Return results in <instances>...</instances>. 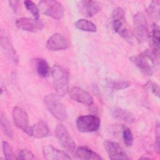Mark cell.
Returning a JSON list of instances; mask_svg holds the SVG:
<instances>
[{
	"label": "cell",
	"instance_id": "obj_1",
	"mask_svg": "<svg viewBox=\"0 0 160 160\" xmlns=\"http://www.w3.org/2000/svg\"><path fill=\"white\" fill-rule=\"evenodd\" d=\"M52 81L54 89L59 96H64L68 92L69 73L62 66L55 64L52 69Z\"/></svg>",
	"mask_w": 160,
	"mask_h": 160
},
{
	"label": "cell",
	"instance_id": "obj_2",
	"mask_svg": "<svg viewBox=\"0 0 160 160\" xmlns=\"http://www.w3.org/2000/svg\"><path fill=\"white\" fill-rule=\"evenodd\" d=\"M44 102L48 111L57 119L64 121L67 118L66 108L59 96L54 94H49L44 98Z\"/></svg>",
	"mask_w": 160,
	"mask_h": 160
},
{
	"label": "cell",
	"instance_id": "obj_3",
	"mask_svg": "<svg viewBox=\"0 0 160 160\" xmlns=\"http://www.w3.org/2000/svg\"><path fill=\"white\" fill-rule=\"evenodd\" d=\"M125 11L121 7L116 8L112 12V26L114 30L119 36L127 40H131L132 35L124 26Z\"/></svg>",
	"mask_w": 160,
	"mask_h": 160
},
{
	"label": "cell",
	"instance_id": "obj_4",
	"mask_svg": "<svg viewBox=\"0 0 160 160\" xmlns=\"http://www.w3.org/2000/svg\"><path fill=\"white\" fill-rule=\"evenodd\" d=\"M133 26L137 40L141 43L146 42L149 37V34L148 22L142 12H139L134 16Z\"/></svg>",
	"mask_w": 160,
	"mask_h": 160
},
{
	"label": "cell",
	"instance_id": "obj_5",
	"mask_svg": "<svg viewBox=\"0 0 160 160\" xmlns=\"http://www.w3.org/2000/svg\"><path fill=\"white\" fill-rule=\"evenodd\" d=\"M39 9L45 15L56 19L63 17L64 9L62 4L57 1H41L39 2Z\"/></svg>",
	"mask_w": 160,
	"mask_h": 160
},
{
	"label": "cell",
	"instance_id": "obj_6",
	"mask_svg": "<svg viewBox=\"0 0 160 160\" xmlns=\"http://www.w3.org/2000/svg\"><path fill=\"white\" fill-rule=\"evenodd\" d=\"M76 127L82 132H94L100 127V119L92 114L81 116L76 120Z\"/></svg>",
	"mask_w": 160,
	"mask_h": 160
},
{
	"label": "cell",
	"instance_id": "obj_7",
	"mask_svg": "<svg viewBox=\"0 0 160 160\" xmlns=\"http://www.w3.org/2000/svg\"><path fill=\"white\" fill-rule=\"evenodd\" d=\"M56 136L61 146L68 152H73L75 142L66 128L62 124H58L56 128Z\"/></svg>",
	"mask_w": 160,
	"mask_h": 160
},
{
	"label": "cell",
	"instance_id": "obj_8",
	"mask_svg": "<svg viewBox=\"0 0 160 160\" xmlns=\"http://www.w3.org/2000/svg\"><path fill=\"white\" fill-rule=\"evenodd\" d=\"M130 60L137 66L144 74L148 76H151L153 74V66L154 64L151 59L147 54L146 51L142 53L132 56L131 57Z\"/></svg>",
	"mask_w": 160,
	"mask_h": 160
},
{
	"label": "cell",
	"instance_id": "obj_9",
	"mask_svg": "<svg viewBox=\"0 0 160 160\" xmlns=\"http://www.w3.org/2000/svg\"><path fill=\"white\" fill-rule=\"evenodd\" d=\"M16 25L18 28L29 32L41 31L44 28L43 22L39 19L21 18L16 20Z\"/></svg>",
	"mask_w": 160,
	"mask_h": 160
},
{
	"label": "cell",
	"instance_id": "obj_10",
	"mask_svg": "<svg viewBox=\"0 0 160 160\" xmlns=\"http://www.w3.org/2000/svg\"><path fill=\"white\" fill-rule=\"evenodd\" d=\"M104 146L110 159L115 160L129 159L122 148L116 142L106 141L104 142Z\"/></svg>",
	"mask_w": 160,
	"mask_h": 160
},
{
	"label": "cell",
	"instance_id": "obj_11",
	"mask_svg": "<svg viewBox=\"0 0 160 160\" xmlns=\"http://www.w3.org/2000/svg\"><path fill=\"white\" fill-rule=\"evenodd\" d=\"M68 93L70 98L76 102L88 106L93 104V99L90 94L80 87H72L68 91Z\"/></svg>",
	"mask_w": 160,
	"mask_h": 160
},
{
	"label": "cell",
	"instance_id": "obj_12",
	"mask_svg": "<svg viewBox=\"0 0 160 160\" xmlns=\"http://www.w3.org/2000/svg\"><path fill=\"white\" fill-rule=\"evenodd\" d=\"M78 8L82 16L90 18L98 13L101 6L100 2L96 1H81L78 4Z\"/></svg>",
	"mask_w": 160,
	"mask_h": 160
},
{
	"label": "cell",
	"instance_id": "obj_13",
	"mask_svg": "<svg viewBox=\"0 0 160 160\" xmlns=\"http://www.w3.org/2000/svg\"><path fill=\"white\" fill-rule=\"evenodd\" d=\"M12 116L15 125L25 132L29 128L28 116L26 112L19 106H15L12 111Z\"/></svg>",
	"mask_w": 160,
	"mask_h": 160
},
{
	"label": "cell",
	"instance_id": "obj_14",
	"mask_svg": "<svg viewBox=\"0 0 160 160\" xmlns=\"http://www.w3.org/2000/svg\"><path fill=\"white\" fill-rule=\"evenodd\" d=\"M68 40L61 34L56 33L52 35L46 42V47L51 51H59L66 49L68 48Z\"/></svg>",
	"mask_w": 160,
	"mask_h": 160
},
{
	"label": "cell",
	"instance_id": "obj_15",
	"mask_svg": "<svg viewBox=\"0 0 160 160\" xmlns=\"http://www.w3.org/2000/svg\"><path fill=\"white\" fill-rule=\"evenodd\" d=\"M26 133L36 138H42L49 136V130L46 123L43 121H40L32 126H29Z\"/></svg>",
	"mask_w": 160,
	"mask_h": 160
},
{
	"label": "cell",
	"instance_id": "obj_16",
	"mask_svg": "<svg viewBox=\"0 0 160 160\" xmlns=\"http://www.w3.org/2000/svg\"><path fill=\"white\" fill-rule=\"evenodd\" d=\"M43 156L48 160H69L71 158L64 152L61 151L52 145H48L42 149Z\"/></svg>",
	"mask_w": 160,
	"mask_h": 160
},
{
	"label": "cell",
	"instance_id": "obj_17",
	"mask_svg": "<svg viewBox=\"0 0 160 160\" xmlns=\"http://www.w3.org/2000/svg\"><path fill=\"white\" fill-rule=\"evenodd\" d=\"M1 45L4 54H6V56L8 57V58L10 59L13 62L17 64L18 62V57L14 48L11 43V41L6 36L1 35Z\"/></svg>",
	"mask_w": 160,
	"mask_h": 160
},
{
	"label": "cell",
	"instance_id": "obj_18",
	"mask_svg": "<svg viewBox=\"0 0 160 160\" xmlns=\"http://www.w3.org/2000/svg\"><path fill=\"white\" fill-rule=\"evenodd\" d=\"M112 115L116 119L128 124L132 123L136 120L134 114L131 112L121 108H114L112 110Z\"/></svg>",
	"mask_w": 160,
	"mask_h": 160
},
{
	"label": "cell",
	"instance_id": "obj_19",
	"mask_svg": "<svg viewBox=\"0 0 160 160\" xmlns=\"http://www.w3.org/2000/svg\"><path fill=\"white\" fill-rule=\"evenodd\" d=\"M76 156L81 159L87 160H99L102 158L94 151L87 147H79L76 151Z\"/></svg>",
	"mask_w": 160,
	"mask_h": 160
},
{
	"label": "cell",
	"instance_id": "obj_20",
	"mask_svg": "<svg viewBox=\"0 0 160 160\" xmlns=\"http://www.w3.org/2000/svg\"><path fill=\"white\" fill-rule=\"evenodd\" d=\"M152 51L159 56V46H160V31L159 27L158 24H154L152 26V35H151Z\"/></svg>",
	"mask_w": 160,
	"mask_h": 160
},
{
	"label": "cell",
	"instance_id": "obj_21",
	"mask_svg": "<svg viewBox=\"0 0 160 160\" xmlns=\"http://www.w3.org/2000/svg\"><path fill=\"white\" fill-rule=\"evenodd\" d=\"M74 26L76 28L83 31L94 32L97 30L96 26L93 22L84 19L78 20L74 23Z\"/></svg>",
	"mask_w": 160,
	"mask_h": 160
},
{
	"label": "cell",
	"instance_id": "obj_22",
	"mask_svg": "<svg viewBox=\"0 0 160 160\" xmlns=\"http://www.w3.org/2000/svg\"><path fill=\"white\" fill-rule=\"evenodd\" d=\"M36 70L40 76L46 78L49 74L50 68L44 59H38L36 61Z\"/></svg>",
	"mask_w": 160,
	"mask_h": 160
},
{
	"label": "cell",
	"instance_id": "obj_23",
	"mask_svg": "<svg viewBox=\"0 0 160 160\" xmlns=\"http://www.w3.org/2000/svg\"><path fill=\"white\" fill-rule=\"evenodd\" d=\"M0 121H1V126L2 131L4 132V133L6 136H8L9 138H11L13 136L12 128L8 119L2 113L1 114Z\"/></svg>",
	"mask_w": 160,
	"mask_h": 160
},
{
	"label": "cell",
	"instance_id": "obj_24",
	"mask_svg": "<svg viewBox=\"0 0 160 160\" xmlns=\"http://www.w3.org/2000/svg\"><path fill=\"white\" fill-rule=\"evenodd\" d=\"M160 2L159 1H153L149 4L148 8V12L149 15L157 20L159 19Z\"/></svg>",
	"mask_w": 160,
	"mask_h": 160
},
{
	"label": "cell",
	"instance_id": "obj_25",
	"mask_svg": "<svg viewBox=\"0 0 160 160\" xmlns=\"http://www.w3.org/2000/svg\"><path fill=\"white\" fill-rule=\"evenodd\" d=\"M122 136L124 142L127 146H131L133 144V135L131 129L126 126L122 127Z\"/></svg>",
	"mask_w": 160,
	"mask_h": 160
},
{
	"label": "cell",
	"instance_id": "obj_26",
	"mask_svg": "<svg viewBox=\"0 0 160 160\" xmlns=\"http://www.w3.org/2000/svg\"><path fill=\"white\" fill-rule=\"evenodd\" d=\"M26 8L33 15L35 19H39V8L31 1L27 0L24 2Z\"/></svg>",
	"mask_w": 160,
	"mask_h": 160
},
{
	"label": "cell",
	"instance_id": "obj_27",
	"mask_svg": "<svg viewBox=\"0 0 160 160\" xmlns=\"http://www.w3.org/2000/svg\"><path fill=\"white\" fill-rule=\"evenodd\" d=\"M2 151L4 154L6 159L11 160V159H16V157L14 156V154L13 152V151L11 147L6 141L2 142Z\"/></svg>",
	"mask_w": 160,
	"mask_h": 160
},
{
	"label": "cell",
	"instance_id": "obj_28",
	"mask_svg": "<svg viewBox=\"0 0 160 160\" xmlns=\"http://www.w3.org/2000/svg\"><path fill=\"white\" fill-rule=\"evenodd\" d=\"M130 86L129 82L126 81H112L110 83V86L115 90H121L126 89Z\"/></svg>",
	"mask_w": 160,
	"mask_h": 160
},
{
	"label": "cell",
	"instance_id": "obj_29",
	"mask_svg": "<svg viewBox=\"0 0 160 160\" xmlns=\"http://www.w3.org/2000/svg\"><path fill=\"white\" fill-rule=\"evenodd\" d=\"M17 156L18 159H34L35 158L32 152L28 149L19 150Z\"/></svg>",
	"mask_w": 160,
	"mask_h": 160
},
{
	"label": "cell",
	"instance_id": "obj_30",
	"mask_svg": "<svg viewBox=\"0 0 160 160\" xmlns=\"http://www.w3.org/2000/svg\"><path fill=\"white\" fill-rule=\"evenodd\" d=\"M146 88H148L149 90H150L156 96L158 97L159 96V86L158 84L152 82V81H148L146 85Z\"/></svg>",
	"mask_w": 160,
	"mask_h": 160
},
{
	"label": "cell",
	"instance_id": "obj_31",
	"mask_svg": "<svg viewBox=\"0 0 160 160\" xmlns=\"http://www.w3.org/2000/svg\"><path fill=\"white\" fill-rule=\"evenodd\" d=\"M159 124H157L156 128V141H155V149L158 153L159 152Z\"/></svg>",
	"mask_w": 160,
	"mask_h": 160
},
{
	"label": "cell",
	"instance_id": "obj_32",
	"mask_svg": "<svg viewBox=\"0 0 160 160\" xmlns=\"http://www.w3.org/2000/svg\"><path fill=\"white\" fill-rule=\"evenodd\" d=\"M9 6L11 7L12 10L15 12H17L19 11V1H9Z\"/></svg>",
	"mask_w": 160,
	"mask_h": 160
}]
</instances>
